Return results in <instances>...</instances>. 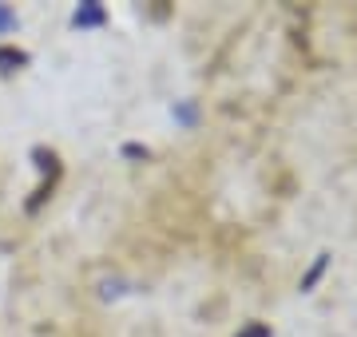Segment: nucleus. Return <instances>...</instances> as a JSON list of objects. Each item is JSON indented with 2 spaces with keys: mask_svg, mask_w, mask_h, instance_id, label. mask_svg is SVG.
I'll use <instances>...</instances> for the list:
<instances>
[{
  "mask_svg": "<svg viewBox=\"0 0 357 337\" xmlns=\"http://www.w3.org/2000/svg\"><path fill=\"white\" fill-rule=\"evenodd\" d=\"M238 337H270V325H258V322H255V325H246Z\"/></svg>",
  "mask_w": 357,
  "mask_h": 337,
  "instance_id": "nucleus-4",
  "label": "nucleus"
},
{
  "mask_svg": "<svg viewBox=\"0 0 357 337\" xmlns=\"http://www.w3.org/2000/svg\"><path fill=\"white\" fill-rule=\"evenodd\" d=\"M36 163L40 171H44V182L36 187V198L28 203V210H36L44 198L52 195V187H56V179H60V159H56V151H44V147H36Z\"/></svg>",
  "mask_w": 357,
  "mask_h": 337,
  "instance_id": "nucleus-1",
  "label": "nucleus"
},
{
  "mask_svg": "<svg viewBox=\"0 0 357 337\" xmlns=\"http://www.w3.org/2000/svg\"><path fill=\"white\" fill-rule=\"evenodd\" d=\"M24 60H28V56L16 52V48H0V72H16Z\"/></svg>",
  "mask_w": 357,
  "mask_h": 337,
  "instance_id": "nucleus-2",
  "label": "nucleus"
},
{
  "mask_svg": "<svg viewBox=\"0 0 357 337\" xmlns=\"http://www.w3.org/2000/svg\"><path fill=\"white\" fill-rule=\"evenodd\" d=\"M96 20H103V13L96 8V4H84V8H76V24H96Z\"/></svg>",
  "mask_w": 357,
  "mask_h": 337,
  "instance_id": "nucleus-3",
  "label": "nucleus"
},
{
  "mask_svg": "<svg viewBox=\"0 0 357 337\" xmlns=\"http://www.w3.org/2000/svg\"><path fill=\"white\" fill-rule=\"evenodd\" d=\"M4 28H16V16L8 13V8H0V32H4Z\"/></svg>",
  "mask_w": 357,
  "mask_h": 337,
  "instance_id": "nucleus-5",
  "label": "nucleus"
}]
</instances>
